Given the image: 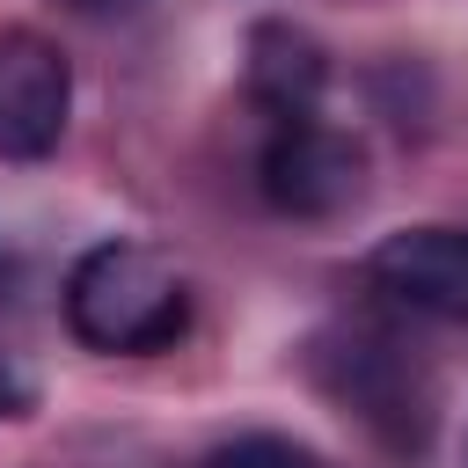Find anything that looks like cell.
Returning a JSON list of instances; mask_svg holds the SVG:
<instances>
[{
  "label": "cell",
  "instance_id": "6da1fadb",
  "mask_svg": "<svg viewBox=\"0 0 468 468\" xmlns=\"http://www.w3.org/2000/svg\"><path fill=\"white\" fill-rule=\"evenodd\" d=\"M66 329L110 358L168 351L190 329V278L154 241H95L66 271Z\"/></svg>",
  "mask_w": 468,
  "mask_h": 468
},
{
  "label": "cell",
  "instance_id": "7a4b0ae2",
  "mask_svg": "<svg viewBox=\"0 0 468 468\" xmlns=\"http://www.w3.org/2000/svg\"><path fill=\"white\" fill-rule=\"evenodd\" d=\"M307 373H314V388H322L344 417H358L380 446L424 453V439H431V373H424V358H417L402 336H388V329H373V322L322 329V336L307 344Z\"/></svg>",
  "mask_w": 468,
  "mask_h": 468
},
{
  "label": "cell",
  "instance_id": "3957f363",
  "mask_svg": "<svg viewBox=\"0 0 468 468\" xmlns=\"http://www.w3.org/2000/svg\"><path fill=\"white\" fill-rule=\"evenodd\" d=\"M256 190L285 219H336L366 197V146L329 117H271L256 154Z\"/></svg>",
  "mask_w": 468,
  "mask_h": 468
},
{
  "label": "cell",
  "instance_id": "277c9868",
  "mask_svg": "<svg viewBox=\"0 0 468 468\" xmlns=\"http://www.w3.org/2000/svg\"><path fill=\"white\" fill-rule=\"evenodd\" d=\"M73 66L44 29H0V161H44L66 139Z\"/></svg>",
  "mask_w": 468,
  "mask_h": 468
},
{
  "label": "cell",
  "instance_id": "5b68a950",
  "mask_svg": "<svg viewBox=\"0 0 468 468\" xmlns=\"http://www.w3.org/2000/svg\"><path fill=\"white\" fill-rule=\"evenodd\" d=\"M366 285L431 322H468V227H402L366 256Z\"/></svg>",
  "mask_w": 468,
  "mask_h": 468
},
{
  "label": "cell",
  "instance_id": "8992f818",
  "mask_svg": "<svg viewBox=\"0 0 468 468\" xmlns=\"http://www.w3.org/2000/svg\"><path fill=\"white\" fill-rule=\"evenodd\" d=\"M329 58L307 29L292 22H256L249 29V95L263 102V117H307L322 102Z\"/></svg>",
  "mask_w": 468,
  "mask_h": 468
},
{
  "label": "cell",
  "instance_id": "52a82bcc",
  "mask_svg": "<svg viewBox=\"0 0 468 468\" xmlns=\"http://www.w3.org/2000/svg\"><path fill=\"white\" fill-rule=\"evenodd\" d=\"M197 468H329V461L314 446H300L292 431H234V439L205 446Z\"/></svg>",
  "mask_w": 468,
  "mask_h": 468
},
{
  "label": "cell",
  "instance_id": "ba28073f",
  "mask_svg": "<svg viewBox=\"0 0 468 468\" xmlns=\"http://www.w3.org/2000/svg\"><path fill=\"white\" fill-rule=\"evenodd\" d=\"M22 402H29V388H22V380H15V373H7V366H0V417H15V410H22Z\"/></svg>",
  "mask_w": 468,
  "mask_h": 468
},
{
  "label": "cell",
  "instance_id": "9c48e42d",
  "mask_svg": "<svg viewBox=\"0 0 468 468\" xmlns=\"http://www.w3.org/2000/svg\"><path fill=\"white\" fill-rule=\"evenodd\" d=\"M73 15H110V7H124V0H66Z\"/></svg>",
  "mask_w": 468,
  "mask_h": 468
}]
</instances>
